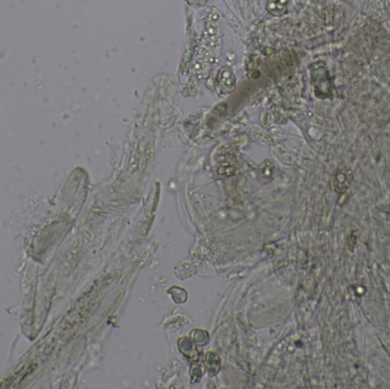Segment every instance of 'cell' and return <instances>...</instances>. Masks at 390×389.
<instances>
[{
	"mask_svg": "<svg viewBox=\"0 0 390 389\" xmlns=\"http://www.w3.org/2000/svg\"><path fill=\"white\" fill-rule=\"evenodd\" d=\"M356 243H357L356 234L354 233V232H352V233L349 234V237L347 238V246H348L350 251H354V249H355L356 247Z\"/></svg>",
	"mask_w": 390,
	"mask_h": 389,
	"instance_id": "cell-3",
	"label": "cell"
},
{
	"mask_svg": "<svg viewBox=\"0 0 390 389\" xmlns=\"http://www.w3.org/2000/svg\"><path fill=\"white\" fill-rule=\"evenodd\" d=\"M350 186V175L347 170H338L333 179L334 191L338 194H344Z\"/></svg>",
	"mask_w": 390,
	"mask_h": 389,
	"instance_id": "cell-2",
	"label": "cell"
},
{
	"mask_svg": "<svg viewBox=\"0 0 390 389\" xmlns=\"http://www.w3.org/2000/svg\"><path fill=\"white\" fill-rule=\"evenodd\" d=\"M310 73H312V84L317 97L332 98L333 97V84L332 78L330 77L329 71L323 62H316L310 65Z\"/></svg>",
	"mask_w": 390,
	"mask_h": 389,
	"instance_id": "cell-1",
	"label": "cell"
}]
</instances>
